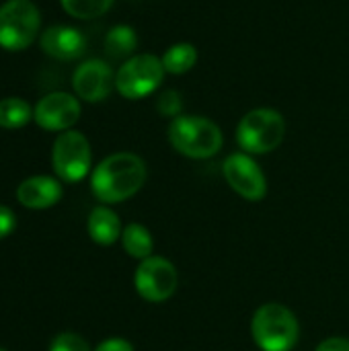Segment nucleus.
<instances>
[{
    "label": "nucleus",
    "instance_id": "obj_1",
    "mask_svg": "<svg viewBox=\"0 0 349 351\" xmlns=\"http://www.w3.org/2000/svg\"><path fill=\"white\" fill-rule=\"evenodd\" d=\"M146 177V162L138 154L115 152L95 167L91 189L101 204H121L144 187Z\"/></svg>",
    "mask_w": 349,
    "mask_h": 351
},
{
    "label": "nucleus",
    "instance_id": "obj_2",
    "mask_svg": "<svg viewBox=\"0 0 349 351\" xmlns=\"http://www.w3.org/2000/svg\"><path fill=\"white\" fill-rule=\"evenodd\" d=\"M171 146L193 160H206L218 154L224 146L222 130L202 115H179L169 125Z\"/></svg>",
    "mask_w": 349,
    "mask_h": 351
},
{
    "label": "nucleus",
    "instance_id": "obj_3",
    "mask_svg": "<svg viewBox=\"0 0 349 351\" xmlns=\"http://www.w3.org/2000/svg\"><path fill=\"white\" fill-rule=\"evenodd\" d=\"M251 333L261 351H292L300 337V325L288 306L265 302L253 315Z\"/></svg>",
    "mask_w": 349,
    "mask_h": 351
},
{
    "label": "nucleus",
    "instance_id": "obj_4",
    "mask_svg": "<svg viewBox=\"0 0 349 351\" xmlns=\"http://www.w3.org/2000/svg\"><path fill=\"white\" fill-rule=\"evenodd\" d=\"M286 136V119L278 109L257 107L243 115L237 125V144L247 154H269Z\"/></svg>",
    "mask_w": 349,
    "mask_h": 351
},
{
    "label": "nucleus",
    "instance_id": "obj_5",
    "mask_svg": "<svg viewBox=\"0 0 349 351\" xmlns=\"http://www.w3.org/2000/svg\"><path fill=\"white\" fill-rule=\"evenodd\" d=\"M41 27L39 8L31 0H6L0 6V47L6 51L27 49Z\"/></svg>",
    "mask_w": 349,
    "mask_h": 351
},
{
    "label": "nucleus",
    "instance_id": "obj_6",
    "mask_svg": "<svg viewBox=\"0 0 349 351\" xmlns=\"http://www.w3.org/2000/svg\"><path fill=\"white\" fill-rule=\"evenodd\" d=\"M165 66L154 53H138L128 58L115 72V90L128 99L138 101L152 95L165 78Z\"/></svg>",
    "mask_w": 349,
    "mask_h": 351
},
{
    "label": "nucleus",
    "instance_id": "obj_7",
    "mask_svg": "<svg viewBox=\"0 0 349 351\" xmlns=\"http://www.w3.org/2000/svg\"><path fill=\"white\" fill-rule=\"evenodd\" d=\"M93 162V150L84 134L76 130L62 132L51 148V167L53 173L66 183L82 181Z\"/></svg>",
    "mask_w": 349,
    "mask_h": 351
},
{
    "label": "nucleus",
    "instance_id": "obj_8",
    "mask_svg": "<svg viewBox=\"0 0 349 351\" xmlns=\"http://www.w3.org/2000/svg\"><path fill=\"white\" fill-rule=\"evenodd\" d=\"M179 286V274L177 267L165 259V257H148L140 261L136 274H134V288L138 296L146 302H167Z\"/></svg>",
    "mask_w": 349,
    "mask_h": 351
},
{
    "label": "nucleus",
    "instance_id": "obj_9",
    "mask_svg": "<svg viewBox=\"0 0 349 351\" xmlns=\"http://www.w3.org/2000/svg\"><path fill=\"white\" fill-rule=\"evenodd\" d=\"M222 175L228 187L247 202H261L267 195V179L255 158L247 152H234L224 158Z\"/></svg>",
    "mask_w": 349,
    "mask_h": 351
},
{
    "label": "nucleus",
    "instance_id": "obj_10",
    "mask_svg": "<svg viewBox=\"0 0 349 351\" xmlns=\"http://www.w3.org/2000/svg\"><path fill=\"white\" fill-rule=\"evenodd\" d=\"M33 119L41 130L68 132L80 119V101L70 93H49L33 107Z\"/></svg>",
    "mask_w": 349,
    "mask_h": 351
},
{
    "label": "nucleus",
    "instance_id": "obj_11",
    "mask_svg": "<svg viewBox=\"0 0 349 351\" xmlns=\"http://www.w3.org/2000/svg\"><path fill=\"white\" fill-rule=\"evenodd\" d=\"M72 88L80 101L101 103L115 88V72L105 60H86L74 70Z\"/></svg>",
    "mask_w": 349,
    "mask_h": 351
},
{
    "label": "nucleus",
    "instance_id": "obj_12",
    "mask_svg": "<svg viewBox=\"0 0 349 351\" xmlns=\"http://www.w3.org/2000/svg\"><path fill=\"white\" fill-rule=\"evenodd\" d=\"M39 47L43 49V53H47L53 60H62V62H70L76 60L84 53L86 49V39L84 35L68 25H53L47 27L41 37H39Z\"/></svg>",
    "mask_w": 349,
    "mask_h": 351
},
{
    "label": "nucleus",
    "instance_id": "obj_13",
    "mask_svg": "<svg viewBox=\"0 0 349 351\" xmlns=\"http://www.w3.org/2000/svg\"><path fill=\"white\" fill-rule=\"evenodd\" d=\"M62 185L49 175H35L16 187V199L29 210H47L62 199Z\"/></svg>",
    "mask_w": 349,
    "mask_h": 351
},
{
    "label": "nucleus",
    "instance_id": "obj_14",
    "mask_svg": "<svg viewBox=\"0 0 349 351\" xmlns=\"http://www.w3.org/2000/svg\"><path fill=\"white\" fill-rule=\"evenodd\" d=\"M86 230H88V237L101 247H109L121 241V232H123L119 216L107 206L93 208L86 220Z\"/></svg>",
    "mask_w": 349,
    "mask_h": 351
},
{
    "label": "nucleus",
    "instance_id": "obj_15",
    "mask_svg": "<svg viewBox=\"0 0 349 351\" xmlns=\"http://www.w3.org/2000/svg\"><path fill=\"white\" fill-rule=\"evenodd\" d=\"M121 245H123V251L134 257V259H148L152 257V251H154V241H152V234L146 226L138 224V222H132L123 228L121 232Z\"/></svg>",
    "mask_w": 349,
    "mask_h": 351
},
{
    "label": "nucleus",
    "instance_id": "obj_16",
    "mask_svg": "<svg viewBox=\"0 0 349 351\" xmlns=\"http://www.w3.org/2000/svg\"><path fill=\"white\" fill-rule=\"evenodd\" d=\"M160 62H163L167 74L179 76V74L189 72L195 66V62H197V49L189 41H179V43H173L160 56Z\"/></svg>",
    "mask_w": 349,
    "mask_h": 351
},
{
    "label": "nucleus",
    "instance_id": "obj_17",
    "mask_svg": "<svg viewBox=\"0 0 349 351\" xmlns=\"http://www.w3.org/2000/svg\"><path fill=\"white\" fill-rule=\"evenodd\" d=\"M33 117V107L21 97L0 99V128L2 130H19L25 128Z\"/></svg>",
    "mask_w": 349,
    "mask_h": 351
},
{
    "label": "nucleus",
    "instance_id": "obj_18",
    "mask_svg": "<svg viewBox=\"0 0 349 351\" xmlns=\"http://www.w3.org/2000/svg\"><path fill=\"white\" fill-rule=\"evenodd\" d=\"M138 45V35L130 25H115L105 35V51L111 58H132Z\"/></svg>",
    "mask_w": 349,
    "mask_h": 351
},
{
    "label": "nucleus",
    "instance_id": "obj_19",
    "mask_svg": "<svg viewBox=\"0 0 349 351\" xmlns=\"http://www.w3.org/2000/svg\"><path fill=\"white\" fill-rule=\"evenodd\" d=\"M60 4L70 16L91 21L105 14L113 6V0H60Z\"/></svg>",
    "mask_w": 349,
    "mask_h": 351
},
{
    "label": "nucleus",
    "instance_id": "obj_20",
    "mask_svg": "<svg viewBox=\"0 0 349 351\" xmlns=\"http://www.w3.org/2000/svg\"><path fill=\"white\" fill-rule=\"evenodd\" d=\"M156 109L163 117H179L183 115V99L179 95V90L175 88H167L165 93H160L158 101H156Z\"/></svg>",
    "mask_w": 349,
    "mask_h": 351
},
{
    "label": "nucleus",
    "instance_id": "obj_21",
    "mask_svg": "<svg viewBox=\"0 0 349 351\" xmlns=\"http://www.w3.org/2000/svg\"><path fill=\"white\" fill-rule=\"evenodd\" d=\"M49 351H93L88 343L76 333H60L53 337Z\"/></svg>",
    "mask_w": 349,
    "mask_h": 351
},
{
    "label": "nucleus",
    "instance_id": "obj_22",
    "mask_svg": "<svg viewBox=\"0 0 349 351\" xmlns=\"http://www.w3.org/2000/svg\"><path fill=\"white\" fill-rule=\"evenodd\" d=\"M14 212L6 206H0V241L6 239L12 230H14Z\"/></svg>",
    "mask_w": 349,
    "mask_h": 351
},
{
    "label": "nucleus",
    "instance_id": "obj_23",
    "mask_svg": "<svg viewBox=\"0 0 349 351\" xmlns=\"http://www.w3.org/2000/svg\"><path fill=\"white\" fill-rule=\"evenodd\" d=\"M95 351H136L134 346L128 341V339H121V337H111V339H105L103 343H99Z\"/></svg>",
    "mask_w": 349,
    "mask_h": 351
},
{
    "label": "nucleus",
    "instance_id": "obj_24",
    "mask_svg": "<svg viewBox=\"0 0 349 351\" xmlns=\"http://www.w3.org/2000/svg\"><path fill=\"white\" fill-rule=\"evenodd\" d=\"M317 351H349V339L346 337H329L319 343Z\"/></svg>",
    "mask_w": 349,
    "mask_h": 351
},
{
    "label": "nucleus",
    "instance_id": "obj_25",
    "mask_svg": "<svg viewBox=\"0 0 349 351\" xmlns=\"http://www.w3.org/2000/svg\"><path fill=\"white\" fill-rule=\"evenodd\" d=\"M0 351H6V350H2V348H0Z\"/></svg>",
    "mask_w": 349,
    "mask_h": 351
}]
</instances>
